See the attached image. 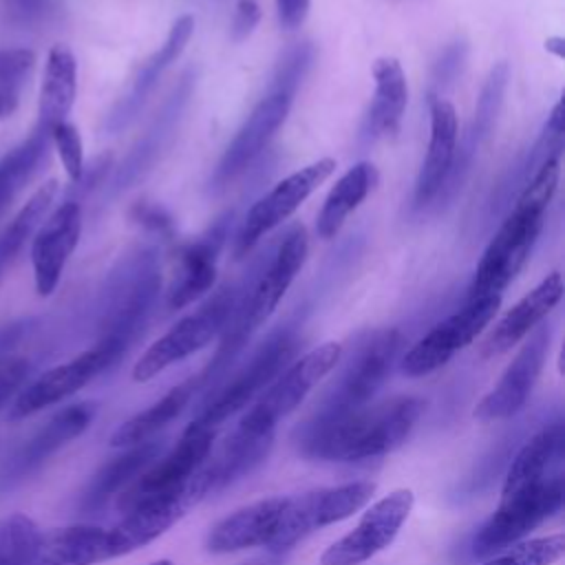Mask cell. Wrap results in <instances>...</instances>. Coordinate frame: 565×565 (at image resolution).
Listing matches in <instances>:
<instances>
[{
    "label": "cell",
    "mask_w": 565,
    "mask_h": 565,
    "mask_svg": "<svg viewBox=\"0 0 565 565\" xmlns=\"http://www.w3.org/2000/svg\"><path fill=\"white\" fill-rule=\"evenodd\" d=\"M274 444V433L269 435H249L241 428L234 430V435L225 441V446L218 450V455L199 468V475L207 488V492H218L225 486L234 483L236 479L249 475L254 468H258L265 457L269 455Z\"/></svg>",
    "instance_id": "obj_32"
},
{
    "label": "cell",
    "mask_w": 565,
    "mask_h": 565,
    "mask_svg": "<svg viewBox=\"0 0 565 565\" xmlns=\"http://www.w3.org/2000/svg\"><path fill=\"white\" fill-rule=\"evenodd\" d=\"M307 252H309L307 230L305 225L294 223L278 238L274 254L265 263H258L254 271L245 276L243 282H238L241 289H238L234 311L221 333V344L212 362L207 364L203 375L196 380L199 384L212 382L216 375H221L234 362V358L243 351L249 338L276 311L282 296L291 287L296 274L305 265Z\"/></svg>",
    "instance_id": "obj_1"
},
{
    "label": "cell",
    "mask_w": 565,
    "mask_h": 565,
    "mask_svg": "<svg viewBox=\"0 0 565 565\" xmlns=\"http://www.w3.org/2000/svg\"><path fill=\"white\" fill-rule=\"evenodd\" d=\"M260 22V7L256 0H238L236 9H234V18H232V29L230 35L234 42H243L247 40L254 29Z\"/></svg>",
    "instance_id": "obj_47"
},
{
    "label": "cell",
    "mask_w": 565,
    "mask_h": 565,
    "mask_svg": "<svg viewBox=\"0 0 565 565\" xmlns=\"http://www.w3.org/2000/svg\"><path fill=\"white\" fill-rule=\"evenodd\" d=\"M130 218L143 227L146 232L150 234H157V236H166L170 238L174 234V218L172 214L161 205V203H154V201H137L132 203L130 207Z\"/></svg>",
    "instance_id": "obj_45"
},
{
    "label": "cell",
    "mask_w": 565,
    "mask_h": 565,
    "mask_svg": "<svg viewBox=\"0 0 565 565\" xmlns=\"http://www.w3.org/2000/svg\"><path fill=\"white\" fill-rule=\"evenodd\" d=\"M57 179H49L44 185H40L31 199L20 207V212L13 216V221L0 232V278L7 269V265L15 258V254L22 249L26 238L33 234V230L42 223L44 214L49 212L51 203L57 196Z\"/></svg>",
    "instance_id": "obj_36"
},
{
    "label": "cell",
    "mask_w": 565,
    "mask_h": 565,
    "mask_svg": "<svg viewBox=\"0 0 565 565\" xmlns=\"http://www.w3.org/2000/svg\"><path fill=\"white\" fill-rule=\"evenodd\" d=\"M563 446H565L563 422H552L550 426L532 435L514 455L503 481L501 497L519 494L550 479L547 472L561 459Z\"/></svg>",
    "instance_id": "obj_31"
},
{
    "label": "cell",
    "mask_w": 565,
    "mask_h": 565,
    "mask_svg": "<svg viewBox=\"0 0 565 565\" xmlns=\"http://www.w3.org/2000/svg\"><path fill=\"white\" fill-rule=\"evenodd\" d=\"M77 95V62L66 44H53L42 75L38 99V128L51 132L57 124L66 121Z\"/></svg>",
    "instance_id": "obj_30"
},
{
    "label": "cell",
    "mask_w": 565,
    "mask_h": 565,
    "mask_svg": "<svg viewBox=\"0 0 565 565\" xmlns=\"http://www.w3.org/2000/svg\"><path fill=\"white\" fill-rule=\"evenodd\" d=\"M192 33H194V15L183 13V15H179V18L172 22V26H170V31H168L163 44L139 66V71H137V75H135V79H132L130 90H128L124 97H119L117 104H115V106L110 108V113L106 115L104 128H106L110 135L121 132L124 128H128V126L137 119V115L141 113V108H143V104H146V99H148V95H150L152 88L157 86L159 77L163 75V71H166L172 62H177V60L181 57V53L185 51V46H188Z\"/></svg>",
    "instance_id": "obj_22"
},
{
    "label": "cell",
    "mask_w": 565,
    "mask_h": 565,
    "mask_svg": "<svg viewBox=\"0 0 565 565\" xmlns=\"http://www.w3.org/2000/svg\"><path fill=\"white\" fill-rule=\"evenodd\" d=\"M428 104L430 139L413 190L415 210H422L437 199L441 185L446 183L457 150V113L452 104L441 97H428Z\"/></svg>",
    "instance_id": "obj_25"
},
{
    "label": "cell",
    "mask_w": 565,
    "mask_h": 565,
    "mask_svg": "<svg viewBox=\"0 0 565 565\" xmlns=\"http://www.w3.org/2000/svg\"><path fill=\"white\" fill-rule=\"evenodd\" d=\"M424 402L399 395L331 422H307L298 430L300 452L322 461H362L395 450L413 430Z\"/></svg>",
    "instance_id": "obj_3"
},
{
    "label": "cell",
    "mask_w": 565,
    "mask_h": 565,
    "mask_svg": "<svg viewBox=\"0 0 565 565\" xmlns=\"http://www.w3.org/2000/svg\"><path fill=\"white\" fill-rule=\"evenodd\" d=\"M0 565H13V563H9V561H2V558H0Z\"/></svg>",
    "instance_id": "obj_55"
},
{
    "label": "cell",
    "mask_w": 565,
    "mask_h": 565,
    "mask_svg": "<svg viewBox=\"0 0 565 565\" xmlns=\"http://www.w3.org/2000/svg\"><path fill=\"white\" fill-rule=\"evenodd\" d=\"M333 172L335 159L322 157L291 172L289 177L278 181L267 194L254 201L234 238V256L245 258L265 234H269L276 225L287 221L309 199V194L318 190Z\"/></svg>",
    "instance_id": "obj_13"
},
{
    "label": "cell",
    "mask_w": 565,
    "mask_h": 565,
    "mask_svg": "<svg viewBox=\"0 0 565 565\" xmlns=\"http://www.w3.org/2000/svg\"><path fill=\"white\" fill-rule=\"evenodd\" d=\"M238 282H225L194 313L181 318L159 340H154L132 366L135 382H148L168 366L205 349L223 333L238 298Z\"/></svg>",
    "instance_id": "obj_6"
},
{
    "label": "cell",
    "mask_w": 565,
    "mask_h": 565,
    "mask_svg": "<svg viewBox=\"0 0 565 565\" xmlns=\"http://www.w3.org/2000/svg\"><path fill=\"white\" fill-rule=\"evenodd\" d=\"M110 166H113V154H110V152L99 154L97 159H93L90 166H88V170H86V166H84L82 177L73 183L75 190H77L79 194H88L90 190H95L97 185H102V181L106 179Z\"/></svg>",
    "instance_id": "obj_48"
},
{
    "label": "cell",
    "mask_w": 565,
    "mask_h": 565,
    "mask_svg": "<svg viewBox=\"0 0 565 565\" xmlns=\"http://www.w3.org/2000/svg\"><path fill=\"white\" fill-rule=\"evenodd\" d=\"M150 565H174L170 558H159V561H154V563H150Z\"/></svg>",
    "instance_id": "obj_54"
},
{
    "label": "cell",
    "mask_w": 565,
    "mask_h": 565,
    "mask_svg": "<svg viewBox=\"0 0 565 565\" xmlns=\"http://www.w3.org/2000/svg\"><path fill=\"white\" fill-rule=\"evenodd\" d=\"M35 53L29 49H0V117L13 115L20 90L33 71Z\"/></svg>",
    "instance_id": "obj_39"
},
{
    "label": "cell",
    "mask_w": 565,
    "mask_h": 565,
    "mask_svg": "<svg viewBox=\"0 0 565 565\" xmlns=\"http://www.w3.org/2000/svg\"><path fill=\"white\" fill-rule=\"evenodd\" d=\"M508 82H510V64L508 62H497L481 90H479V97H477V104H475V113H472V121L466 130V137L477 150L481 148V143L492 135L494 126H497V119H499V113H501V106H503V97H505V90H508Z\"/></svg>",
    "instance_id": "obj_38"
},
{
    "label": "cell",
    "mask_w": 565,
    "mask_h": 565,
    "mask_svg": "<svg viewBox=\"0 0 565 565\" xmlns=\"http://www.w3.org/2000/svg\"><path fill=\"white\" fill-rule=\"evenodd\" d=\"M207 494L210 492L196 470L181 486L137 503L135 508L124 512V519L117 525L106 530L110 558L135 552L148 545L150 541L159 539L166 530H170L181 516L188 514L190 508L201 503Z\"/></svg>",
    "instance_id": "obj_12"
},
{
    "label": "cell",
    "mask_w": 565,
    "mask_h": 565,
    "mask_svg": "<svg viewBox=\"0 0 565 565\" xmlns=\"http://www.w3.org/2000/svg\"><path fill=\"white\" fill-rule=\"evenodd\" d=\"M563 104L556 102L554 108L550 110V117L539 135V139L534 141V146L519 157V161L514 166H510V170L501 177L499 185L492 190V199H490V214L497 216L503 210H510L512 199L519 196V192L525 188V183L534 177V172L550 159L563 152Z\"/></svg>",
    "instance_id": "obj_29"
},
{
    "label": "cell",
    "mask_w": 565,
    "mask_h": 565,
    "mask_svg": "<svg viewBox=\"0 0 565 565\" xmlns=\"http://www.w3.org/2000/svg\"><path fill=\"white\" fill-rule=\"evenodd\" d=\"M300 347L298 333L291 327H280L274 331L243 366V371L207 404V408L196 417L199 426L216 430L227 417L245 408L260 391H265L296 358Z\"/></svg>",
    "instance_id": "obj_11"
},
{
    "label": "cell",
    "mask_w": 565,
    "mask_h": 565,
    "mask_svg": "<svg viewBox=\"0 0 565 565\" xmlns=\"http://www.w3.org/2000/svg\"><path fill=\"white\" fill-rule=\"evenodd\" d=\"M565 554V536L552 534L543 539H532L525 543H514L499 556L486 561L483 565H554Z\"/></svg>",
    "instance_id": "obj_42"
},
{
    "label": "cell",
    "mask_w": 565,
    "mask_h": 565,
    "mask_svg": "<svg viewBox=\"0 0 565 565\" xmlns=\"http://www.w3.org/2000/svg\"><path fill=\"white\" fill-rule=\"evenodd\" d=\"M161 291V265L154 247H137L124 254L110 269L104 289L99 338L126 349L148 322Z\"/></svg>",
    "instance_id": "obj_4"
},
{
    "label": "cell",
    "mask_w": 565,
    "mask_h": 565,
    "mask_svg": "<svg viewBox=\"0 0 565 565\" xmlns=\"http://www.w3.org/2000/svg\"><path fill=\"white\" fill-rule=\"evenodd\" d=\"M4 4L20 20H35L49 9V0H4Z\"/></svg>",
    "instance_id": "obj_50"
},
{
    "label": "cell",
    "mask_w": 565,
    "mask_h": 565,
    "mask_svg": "<svg viewBox=\"0 0 565 565\" xmlns=\"http://www.w3.org/2000/svg\"><path fill=\"white\" fill-rule=\"evenodd\" d=\"M95 404L93 402H79L62 408L55 413L4 466L2 470V486L9 488L18 481H22L26 475L42 468V463L55 455L60 448H64L68 441L79 437L95 417Z\"/></svg>",
    "instance_id": "obj_23"
},
{
    "label": "cell",
    "mask_w": 565,
    "mask_h": 565,
    "mask_svg": "<svg viewBox=\"0 0 565 565\" xmlns=\"http://www.w3.org/2000/svg\"><path fill=\"white\" fill-rule=\"evenodd\" d=\"M561 298L563 276L558 271H552L494 324V329L490 331L481 347V355H501L521 340H525L550 316V311L561 302Z\"/></svg>",
    "instance_id": "obj_24"
},
{
    "label": "cell",
    "mask_w": 565,
    "mask_h": 565,
    "mask_svg": "<svg viewBox=\"0 0 565 565\" xmlns=\"http://www.w3.org/2000/svg\"><path fill=\"white\" fill-rule=\"evenodd\" d=\"M499 307L501 296L466 300V305L459 311L437 322L402 355V373L408 377H424L448 364L492 322Z\"/></svg>",
    "instance_id": "obj_10"
},
{
    "label": "cell",
    "mask_w": 565,
    "mask_h": 565,
    "mask_svg": "<svg viewBox=\"0 0 565 565\" xmlns=\"http://www.w3.org/2000/svg\"><path fill=\"white\" fill-rule=\"evenodd\" d=\"M79 234L82 207L77 201L60 203L38 227L31 241V263L40 296H51L55 291L68 258L79 243Z\"/></svg>",
    "instance_id": "obj_21"
},
{
    "label": "cell",
    "mask_w": 565,
    "mask_h": 565,
    "mask_svg": "<svg viewBox=\"0 0 565 565\" xmlns=\"http://www.w3.org/2000/svg\"><path fill=\"white\" fill-rule=\"evenodd\" d=\"M161 441L159 439H148L143 444L130 446L126 452L119 457L110 459L104 463L93 479L88 481L84 494H82V510L93 512L99 510L108 503V499L117 492H121L143 468L152 463V459L159 455Z\"/></svg>",
    "instance_id": "obj_33"
},
{
    "label": "cell",
    "mask_w": 565,
    "mask_h": 565,
    "mask_svg": "<svg viewBox=\"0 0 565 565\" xmlns=\"http://www.w3.org/2000/svg\"><path fill=\"white\" fill-rule=\"evenodd\" d=\"M22 333H24V322H11L0 327V358L9 355V351L22 338Z\"/></svg>",
    "instance_id": "obj_51"
},
{
    "label": "cell",
    "mask_w": 565,
    "mask_h": 565,
    "mask_svg": "<svg viewBox=\"0 0 565 565\" xmlns=\"http://www.w3.org/2000/svg\"><path fill=\"white\" fill-rule=\"evenodd\" d=\"M342 358L340 342H324L296 362H291L258 397V402L243 415L238 428L249 435L274 433L278 419L287 417L300 406L318 382L335 369Z\"/></svg>",
    "instance_id": "obj_7"
},
{
    "label": "cell",
    "mask_w": 565,
    "mask_h": 565,
    "mask_svg": "<svg viewBox=\"0 0 565 565\" xmlns=\"http://www.w3.org/2000/svg\"><path fill=\"white\" fill-rule=\"evenodd\" d=\"M102 561H110L106 530L68 525L40 534L26 565H95Z\"/></svg>",
    "instance_id": "obj_28"
},
{
    "label": "cell",
    "mask_w": 565,
    "mask_h": 565,
    "mask_svg": "<svg viewBox=\"0 0 565 565\" xmlns=\"http://www.w3.org/2000/svg\"><path fill=\"white\" fill-rule=\"evenodd\" d=\"M291 102L294 99L287 95L267 93L254 106V110L247 115V119L243 121V126L236 130L225 152L221 154L210 177V185H207L210 192L225 190L236 177H241L258 159V154L267 148L276 130L285 124Z\"/></svg>",
    "instance_id": "obj_18"
},
{
    "label": "cell",
    "mask_w": 565,
    "mask_h": 565,
    "mask_svg": "<svg viewBox=\"0 0 565 565\" xmlns=\"http://www.w3.org/2000/svg\"><path fill=\"white\" fill-rule=\"evenodd\" d=\"M373 102L364 113L358 135L362 146L375 143L384 135H395L408 104L406 75L395 57H377L373 62Z\"/></svg>",
    "instance_id": "obj_27"
},
{
    "label": "cell",
    "mask_w": 565,
    "mask_h": 565,
    "mask_svg": "<svg viewBox=\"0 0 565 565\" xmlns=\"http://www.w3.org/2000/svg\"><path fill=\"white\" fill-rule=\"evenodd\" d=\"M199 382L185 380L179 386H174L172 391H168L159 402H154L152 406H148L146 411L137 413L135 417L126 419L113 435H110V446L113 448H130L137 444H143L148 439H154V435L168 426L190 402V397L194 395Z\"/></svg>",
    "instance_id": "obj_35"
},
{
    "label": "cell",
    "mask_w": 565,
    "mask_h": 565,
    "mask_svg": "<svg viewBox=\"0 0 565 565\" xmlns=\"http://www.w3.org/2000/svg\"><path fill=\"white\" fill-rule=\"evenodd\" d=\"M550 338H552V329L541 322L530 333V338L525 340L521 351L514 355V360L508 364V369L503 371L494 388L488 395H483V399L477 404L475 408L477 419L481 422L505 419L525 406L543 371V364L550 351Z\"/></svg>",
    "instance_id": "obj_20"
},
{
    "label": "cell",
    "mask_w": 565,
    "mask_h": 565,
    "mask_svg": "<svg viewBox=\"0 0 565 565\" xmlns=\"http://www.w3.org/2000/svg\"><path fill=\"white\" fill-rule=\"evenodd\" d=\"M194 84H196V73L192 68L183 71L181 77L177 79L174 88L161 102V106H159L157 115L152 117L150 126L146 128V132L132 143L128 154L117 166L110 194L124 192L126 188L137 183L148 170H152V166L157 163L161 152L168 148V143L185 113V106L194 90Z\"/></svg>",
    "instance_id": "obj_17"
},
{
    "label": "cell",
    "mask_w": 565,
    "mask_h": 565,
    "mask_svg": "<svg viewBox=\"0 0 565 565\" xmlns=\"http://www.w3.org/2000/svg\"><path fill=\"white\" fill-rule=\"evenodd\" d=\"M466 60H468V42L463 38L448 42L433 62V68H430L433 88L428 97H439V93L448 88L463 73Z\"/></svg>",
    "instance_id": "obj_43"
},
{
    "label": "cell",
    "mask_w": 565,
    "mask_h": 565,
    "mask_svg": "<svg viewBox=\"0 0 565 565\" xmlns=\"http://www.w3.org/2000/svg\"><path fill=\"white\" fill-rule=\"evenodd\" d=\"M545 49L550 53H554L556 57H563L565 55V40L561 35H552V38L545 40Z\"/></svg>",
    "instance_id": "obj_52"
},
{
    "label": "cell",
    "mask_w": 565,
    "mask_h": 565,
    "mask_svg": "<svg viewBox=\"0 0 565 565\" xmlns=\"http://www.w3.org/2000/svg\"><path fill=\"white\" fill-rule=\"evenodd\" d=\"M212 439H214V430L192 422L183 430L177 446L159 463L148 468L137 479H132L119 492L117 510L128 512L137 503L146 501L150 497L163 494V492L181 486L183 481H188L205 463V459L212 450Z\"/></svg>",
    "instance_id": "obj_16"
},
{
    "label": "cell",
    "mask_w": 565,
    "mask_h": 565,
    "mask_svg": "<svg viewBox=\"0 0 565 565\" xmlns=\"http://www.w3.org/2000/svg\"><path fill=\"white\" fill-rule=\"evenodd\" d=\"M565 497L563 477L554 475L543 483L512 497H501L494 514L475 532L472 556H490L503 552L550 519Z\"/></svg>",
    "instance_id": "obj_9"
},
{
    "label": "cell",
    "mask_w": 565,
    "mask_h": 565,
    "mask_svg": "<svg viewBox=\"0 0 565 565\" xmlns=\"http://www.w3.org/2000/svg\"><path fill=\"white\" fill-rule=\"evenodd\" d=\"M402 342L404 335L397 329H375L364 333L347 360L340 380L333 384L309 422H331L364 408V404L388 377Z\"/></svg>",
    "instance_id": "obj_5"
},
{
    "label": "cell",
    "mask_w": 565,
    "mask_h": 565,
    "mask_svg": "<svg viewBox=\"0 0 565 565\" xmlns=\"http://www.w3.org/2000/svg\"><path fill=\"white\" fill-rule=\"evenodd\" d=\"M126 347L99 338L95 347L82 351L73 360L57 364L49 371H44L38 380H33L26 388H22L9 411V419H24L29 415H35L44 411L46 406H53L71 395H75L79 388H84L90 380H95L99 373L110 369L121 355Z\"/></svg>",
    "instance_id": "obj_14"
},
{
    "label": "cell",
    "mask_w": 565,
    "mask_h": 565,
    "mask_svg": "<svg viewBox=\"0 0 565 565\" xmlns=\"http://www.w3.org/2000/svg\"><path fill=\"white\" fill-rule=\"evenodd\" d=\"M49 137L55 143V150L60 154V161L68 179L75 183L84 172V146H82L79 130L71 121H62L49 132Z\"/></svg>",
    "instance_id": "obj_44"
},
{
    "label": "cell",
    "mask_w": 565,
    "mask_h": 565,
    "mask_svg": "<svg viewBox=\"0 0 565 565\" xmlns=\"http://www.w3.org/2000/svg\"><path fill=\"white\" fill-rule=\"evenodd\" d=\"M311 0H276V13L282 29H298L309 13Z\"/></svg>",
    "instance_id": "obj_49"
},
{
    "label": "cell",
    "mask_w": 565,
    "mask_h": 565,
    "mask_svg": "<svg viewBox=\"0 0 565 565\" xmlns=\"http://www.w3.org/2000/svg\"><path fill=\"white\" fill-rule=\"evenodd\" d=\"M285 501L287 497L260 499L225 516L210 530L205 539L207 552L230 554L247 547L269 545L274 539L280 512L285 508Z\"/></svg>",
    "instance_id": "obj_26"
},
{
    "label": "cell",
    "mask_w": 565,
    "mask_h": 565,
    "mask_svg": "<svg viewBox=\"0 0 565 565\" xmlns=\"http://www.w3.org/2000/svg\"><path fill=\"white\" fill-rule=\"evenodd\" d=\"M377 183V170L371 161H360L353 168H349L335 185L329 190L318 218H316V232L320 238H333L347 216L358 210V205L369 196V192Z\"/></svg>",
    "instance_id": "obj_34"
},
{
    "label": "cell",
    "mask_w": 565,
    "mask_h": 565,
    "mask_svg": "<svg viewBox=\"0 0 565 565\" xmlns=\"http://www.w3.org/2000/svg\"><path fill=\"white\" fill-rule=\"evenodd\" d=\"M29 375V360L20 355L0 358V408L20 391Z\"/></svg>",
    "instance_id": "obj_46"
},
{
    "label": "cell",
    "mask_w": 565,
    "mask_h": 565,
    "mask_svg": "<svg viewBox=\"0 0 565 565\" xmlns=\"http://www.w3.org/2000/svg\"><path fill=\"white\" fill-rule=\"evenodd\" d=\"M40 534L42 532L35 521L26 514H11L0 519V558L13 565H26Z\"/></svg>",
    "instance_id": "obj_41"
},
{
    "label": "cell",
    "mask_w": 565,
    "mask_h": 565,
    "mask_svg": "<svg viewBox=\"0 0 565 565\" xmlns=\"http://www.w3.org/2000/svg\"><path fill=\"white\" fill-rule=\"evenodd\" d=\"M245 565H282V554H276V552H269L267 556H260V558H254Z\"/></svg>",
    "instance_id": "obj_53"
},
{
    "label": "cell",
    "mask_w": 565,
    "mask_h": 565,
    "mask_svg": "<svg viewBox=\"0 0 565 565\" xmlns=\"http://www.w3.org/2000/svg\"><path fill=\"white\" fill-rule=\"evenodd\" d=\"M313 62H316V46L309 40H300L287 46L274 68L269 93L287 95L294 99L298 86L311 71Z\"/></svg>",
    "instance_id": "obj_40"
},
{
    "label": "cell",
    "mask_w": 565,
    "mask_h": 565,
    "mask_svg": "<svg viewBox=\"0 0 565 565\" xmlns=\"http://www.w3.org/2000/svg\"><path fill=\"white\" fill-rule=\"evenodd\" d=\"M375 492L371 481H351L333 488H318L298 497H287L269 552L282 554L311 532L338 523L369 503Z\"/></svg>",
    "instance_id": "obj_8"
},
{
    "label": "cell",
    "mask_w": 565,
    "mask_h": 565,
    "mask_svg": "<svg viewBox=\"0 0 565 565\" xmlns=\"http://www.w3.org/2000/svg\"><path fill=\"white\" fill-rule=\"evenodd\" d=\"M49 139H51L49 132L35 128L31 137H26L15 148H11L0 159V216L9 210L15 194L31 179L35 166L40 163V159L46 150Z\"/></svg>",
    "instance_id": "obj_37"
},
{
    "label": "cell",
    "mask_w": 565,
    "mask_h": 565,
    "mask_svg": "<svg viewBox=\"0 0 565 565\" xmlns=\"http://www.w3.org/2000/svg\"><path fill=\"white\" fill-rule=\"evenodd\" d=\"M413 503L415 497L408 488L393 490L373 503L349 534L322 552L320 565H360L373 558L395 541L413 510Z\"/></svg>",
    "instance_id": "obj_15"
},
{
    "label": "cell",
    "mask_w": 565,
    "mask_h": 565,
    "mask_svg": "<svg viewBox=\"0 0 565 565\" xmlns=\"http://www.w3.org/2000/svg\"><path fill=\"white\" fill-rule=\"evenodd\" d=\"M234 212L227 210L194 241L177 249V267L168 289V309H183L207 294L216 280V260L227 241Z\"/></svg>",
    "instance_id": "obj_19"
},
{
    "label": "cell",
    "mask_w": 565,
    "mask_h": 565,
    "mask_svg": "<svg viewBox=\"0 0 565 565\" xmlns=\"http://www.w3.org/2000/svg\"><path fill=\"white\" fill-rule=\"evenodd\" d=\"M561 179V154L550 157L519 192L497 234L483 249L466 300L501 296L525 267L543 230L545 212Z\"/></svg>",
    "instance_id": "obj_2"
}]
</instances>
